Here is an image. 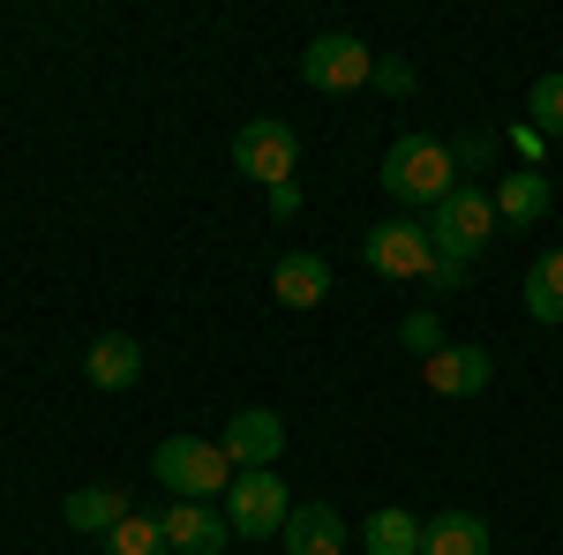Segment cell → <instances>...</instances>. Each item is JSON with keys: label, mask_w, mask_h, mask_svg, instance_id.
<instances>
[{"label": "cell", "mask_w": 563, "mask_h": 555, "mask_svg": "<svg viewBox=\"0 0 563 555\" xmlns=\"http://www.w3.org/2000/svg\"><path fill=\"white\" fill-rule=\"evenodd\" d=\"M459 278H466V263H451V256H435V270H429V286H435V293H443V286H459Z\"/></svg>", "instance_id": "24"}, {"label": "cell", "mask_w": 563, "mask_h": 555, "mask_svg": "<svg viewBox=\"0 0 563 555\" xmlns=\"http://www.w3.org/2000/svg\"><path fill=\"white\" fill-rule=\"evenodd\" d=\"M451 166L488 173V166H496V135H459V143H451Z\"/></svg>", "instance_id": "22"}, {"label": "cell", "mask_w": 563, "mask_h": 555, "mask_svg": "<svg viewBox=\"0 0 563 555\" xmlns=\"http://www.w3.org/2000/svg\"><path fill=\"white\" fill-rule=\"evenodd\" d=\"M98 548H106V555H174V548H166V533H158V518H121Z\"/></svg>", "instance_id": "19"}, {"label": "cell", "mask_w": 563, "mask_h": 555, "mask_svg": "<svg viewBox=\"0 0 563 555\" xmlns=\"http://www.w3.org/2000/svg\"><path fill=\"white\" fill-rule=\"evenodd\" d=\"M421 555H488V518L481 511H443L421 525Z\"/></svg>", "instance_id": "15"}, {"label": "cell", "mask_w": 563, "mask_h": 555, "mask_svg": "<svg viewBox=\"0 0 563 555\" xmlns=\"http://www.w3.org/2000/svg\"><path fill=\"white\" fill-rule=\"evenodd\" d=\"M429 241H435V256H451V263H474L488 241H496V196L488 188H451L443 203L429 211Z\"/></svg>", "instance_id": "3"}, {"label": "cell", "mask_w": 563, "mask_h": 555, "mask_svg": "<svg viewBox=\"0 0 563 555\" xmlns=\"http://www.w3.org/2000/svg\"><path fill=\"white\" fill-rule=\"evenodd\" d=\"M84 376H90L98 390H129L135 376H143V345H135L129 331H106V338H90Z\"/></svg>", "instance_id": "14"}, {"label": "cell", "mask_w": 563, "mask_h": 555, "mask_svg": "<svg viewBox=\"0 0 563 555\" xmlns=\"http://www.w3.org/2000/svg\"><path fill=\"white\" fill-rule=\"evenodd\" d=\"M60 518H68L76 533H113V525L135 518V511H129V496H121V488H76V496L60 503Z\"/></svg>", "instance_id": "16"}, {"label": "cell", "mask_w": 563, "mask_h": 555, "mask_svg": "<svg viewBox=\"0 0 563 555\" xmlns=\"http://www.w3.org/2000/svg\"><path fill=\"white\" fill-rule=\"evenodd\" d=\"M376 84H384L390 98H406V90H413V68H406V60H376Z\"/></svg>", "instance_id": "23"}, {"label": "cell", "mask_w": 563, "mask_h": 555, "mask_svg": "<svg viewBox=\"0 0 563 555\" xmlns=\"http://www.w3.org/2000/svg\"><path fill=\"white\" fill-rule=\"evenodd\" d=\"M158 533H166L174 555H225L233 548V525H225L218 503H166L158 511Z\"/></svg>", "instance_id": "9"}, {"label": "cell", "mask_w": 563, "mask_h": 555, "mask_svg": "<svg viewBox=\"0 0 563 555\" xmlns=\"http://www.w3.org/2000/svg\"><path fill=\"white\" fill-rule=\"evenodd\" d=\"M151 480H158L174 503H211V496L233 488V458H225L218 443H203V435H166L158 458H151Z\"/></svg>", "instance_id": "1"}, {"label": "cell", "mask_w": 563, "mask_h": 555, "mask_svg": "<svg viewBox=\"0 0 563 555\" xmlns=\"http://www.w3.org/2000/svg\"><path fill=\"white\" fill-rule=\"evenodd\" d=\"M361 548L368 555H421V518L398 511V503H384V511L361 525Z\"/></svg>", "instance_id": "17"}, {"label": "cell", "mask_w": 563, "mask_h": 555, "mask_svg": "<svg viewBox=\"0 0 563 555\" xmlns=\"http://www.w3.org/2000/svg\"><path fill=\"white\" fill-rule=\"evenodd\" d=\"M488 196H496V225H541L549 218V173L519 166V173H504V188H488Z\"/></svg>", "instance_id": "13"}, {"label": "cell", "mask_w": 563, "mask_h": 555, "mask_svg": "<svg viewBox=\"0 0 563 555\" xmlns=\"http://www.w3.org/2000/svg\"><path fill=\"white\" fill-rule=\"evenodd\" d=\"M218 451L233 458V473H263V466H278V451H286V421H278L271 406H249V413H233V421H225Z\"/></svg>", "instance_id": "8"}, {"label": "cell", "mask_w": 563, "mask_h": 555, "mask_svg": "<svg viewBox=\"0 0 563 555\" xmlns=\"http://www.w3.org/2000/svg\"><path fill=\"white\" fill-rule=\"evenodd\" d=\"M361 256H368V270H384V278H398V286H429L435 241H429L421 218H384V225L361 241Z\"/></svg>", "instance_id": "5"}, {"label": "cell", "mask_w": 563, "mask_h": 555, "mask_svg": "<svg viewBox=\"0 0 563 555\" xmlns=\"http://www.w3.org/2000/svg\"><path fill=\"white\" fill-rule=\"evenodd\" d=\"M526 315L533 323H563V248L533 256V270H526Z\"/></svg>", "instance_id": "18"}, {"label": "cell", "mask_w": 563, "mask_h": 555, "mask_svg": "<svg viewBox=\"0 0 563 555\" xmlns=\"http://www.w3.org/2000/svg\"><path fill=\"white\" fill-rule=\"evenodd\" d=\"M233 166L249 173V180H263V188H286L294 166H301V135L286 129V121H241V135H233Z\"/></svg>", "instance_id": "7"}, {"label": "cell", "mask_w": 563, "mask_h": 555, "mask_svg": "<svg viewBox=\"0 0 563 555\" xmlns=\"http://www.w3.org/2000/svg\"><path fill=\"white\" fill-rule=\"evenodd\" d=\"M398 345H406V353H421V360H435V353H443V323H435L429 308H413V315L398 323Z\"/></svg>", "instance_id": "20"}, {"label": "cell", "mask_w": 563, "mask_h": 555, "mask_svg": "<svg viewBox=\"0 0 563 555\" xmlns=\"http://www.w3.org/2000/svg\"><path fill=\"white\" fill-rule=\"evenodd\" d=\"M384 188L398 196V203H443L451 188H459V166H451V143H435V135H398L384 151Z\"/></svg>", "instance_id": "2"}, {"label": "cell", "mask_w": 563, "mask_h": 555, "mask_svg": "<svg viewBox=\"0 0 563 555\" xmlns=\"http://www.w3.org/2000/svg\"><path fill=\"white\" fill-rule=\"evenodd\" d=\"M271 293H278V308H323V293H331V263L308 256V248H286L278 270H271Z\"/></svg>", "instance_id": "11"}, {"label": "cell", "mask_w": 563, "mask_h": 555, "mask_svg": "<svg viewBox=\"0 0 563 555\" xmlns=\"http://www.w3.org/2000/svg\"><path fill=\"white\" fill-rule=\"evenodd\" d=\"M278 548H286V555H339V548H346V518L331 511V503H294L286 533H278Z\"/></svg>", "instance_id": "12"}, {"label": "cell", "mask_w": 563, "mask_h": 555, "mask_svg": "<svg viewBox=\"0 0 563 555\" xmlns=\"http://www.w3.org/2000/svg\"><path fill=\"white\" fill-rule=\"evenodd\" d=\"M421 376H429L435 398H481L488 376H496V360H488V345H443L435 360H421Z\"/></svg>", "instance_id": "10"}, {"label": "cell", "mask_w": 563, "mask_h": 555, "mask_svg": "<svg viewBox=\"0 0 563 555\" xmlns=\"http://www.w3.org/2000/svg\"><path fill=\"white\" fill-rule=\"evenodd\" d=\"M286 518H294V496H286V480L271 466L233 473V488H225V525H233V541H278Z\"/></svg>", "instance_id": "4"}, {"label": "cell", "mask_w": 563, "mask_h": 555, "mask_svg": "<svg viewBox=\"0 0 563 555\" xmlns=\"http://www.w3.org/2000/svg\"><path fill=\"white\" fill-rule=\"evenodd\" d=\"M526 106H533V129L541 135H563V76H541Z\"/></svg>", "instance_id": "21"}, {"label": "cell", "mask_w": 563, "mask_h": 555, "mask_svg": "<svg viewBox=\"0 0 563 555\" xmlns=\"http://www.w3.org/2000/svg\"><path fill=\"white\" fill-rule=\"evenodd\" d=\"M301 84L308 90H361V84H376V53L353 38V31H323L301 53Z\"/></svg>", "instance_id": "6"}, {"label": "cell", "mask_w": 563, "mask_h": 555, "mask_svg": "<svg viewBox=\"0 0 563 555\" xmlns=\"http://www.w3.org/2000/svg\"><path fill=\"white\" fill-rule=\"evenodd\" d=\"M271 211L294 218V211H301V188H294V180H286V188H271Z\"/></svg>", "instance_id": "25"}]
</instances>
